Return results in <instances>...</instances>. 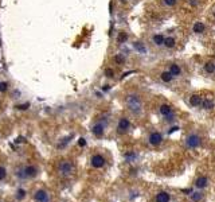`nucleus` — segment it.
I'll list each match as a JSON object with an SVG mask.
<instances>
[{
	"label": "nucleus",
	"mask_w": 215,
	"mask_h": 202,
	"mask_svg": "<svg viewBox=\"0 0 215 202\" xmlns=\"http://www.w3.org/2000/svg\"><path fill=\"white\" fill-rule=\"evenodd\" d=\"M125 104H127V108L132 113H135V115H139V113L143 111L141 98H140V96L136 93H129L128 96L125 97Z\"/></svg>",
	"instance_id": "obj_1"
},
{
	"label": "nucleus",
	"mask_w": 215,
	"mask_h": 202,
	"mask_svg": "<svg viewBox=\"0 0 215 202\" xmlns=\"http://www.w3.org/2000/svg\"><path fill=\"white\" fill-rule=\"evenodd\" d=\"M184 146L190 150L199 148L202 146V136L199 134H196V132H191L184 139Z\"/></svg>",
	"instance_id": "obj_2"
},
{
	"label": "nucleus",
	"mask_w": 215,
	"mask_h": 202,
	"mask_svg": "<svg viewBox=\"0 0 215 202\" xmlns=\"http://www.w3.org/2000/svg\"><path fill=\"white\" fill-rule=\"evenodd\" d=\"M58 171L61 175H63V177H69V175L73 174L74 171V166L71 162L69 160H62L61 163L58 164Z\"/></svg>",
	"instance_id": "obj_3"
},
{
	"label": "nucleus",
	"mask_w": 215,
	"mask_h": 202,
	"mask_svg": "<svg viewBox=\"0 0 215 202\" xmlns=\"http://www.w3.org/2000/svg\"><path fill=\"white\" fill-rule=\"evenodd\" d=\"M159 112H160V115L164 117L165 121H173L175 120V113H173V109L169 106L168 104H161L160 108H159Z\"/></svg>",
	"instance_id": "obj_4"
},
{
	"label": "nucleus",
	"mask_w": 215,
	"mask_h": 202,
	"mask_svg": "<svg viewBox=\"0 0 215 202\" xmlns=\"http://www.w3.org/2000/svg\"><path fill=\"white\" fill-rule=\"evenodd\" d=\"M129 128H131V121H129V119H127V117H121L120 120H118L117 123V134H127V132L129 131Z\"/></svg>",
	"instance_id": "obj_5"
},
{
	"label": "nucleus",
	"mask_w": 215,
	"mask_h": 202,
	"mask_svg": "<svg viewBox=\"0 0 215 202\" xmlns=\"http://www.w3.org/2000/svg\"><path fill=\"white\" fill-rule=\"evenodd\" d=\"M148 143H149L151 146H153V147L160 146L163 143V135L160 134V132H157V131L151 132L149 136H148Z\"/></svg>",
	"instance_id": "obj_6"
},
{
	"label": "nucleus",
	"mask_w": 215,
	"mask_h": 202,
	"mask_svg": "<svg viewBox=\"0 0 215 202\" xmlns=\"http://www.w3.org/2000/svg\"><path fill=\"white\" fill-rule=\"evenodd\" d=\"M105 163H106L105 158H103L102 155H99V154H95V155H93L91 159H90V164L94 168H102L103 166H105Z\"/></svg>",
	"instance_id": "obj_7"
},
{
	"label": "nucleus",
	"mask_w": 215,
	"mask_h": 202,
	"mask_svg": "<svg viewBox=\"0 0 215 202\" xmlns=\"http://www.w3.org/2000/svg\"><path fill=\"white\" fill-rule=\"evenodd\" d=\"M34 200L36 202H50V196L44 189H39L34 194Z\"/></svg>",
	"instance_id": "obj_8"
},
{
	"label": "nucleus",
	"mask_w": 215,
	"mask_h": 202,
	"mask_svg": "<svg viewBox=\"0 0 215 202\" xmlns=\"http://www.w3.org/2000/svg\"><path fill=\"white\" fill-rule=\"evenodd\" d=\"M91 132H93L94 136L97 138H101L103 135V132H105V124L102 123V121H98V123H95L93 127H91Z\"/></svg>",
	"instance_id": "obj_9"
},
{
	"label": "nucleus",
	"mask_w": 215,
	"mask_h": 202,
	"mask_svg": "<svg viewBox=\"0 0 215 202\" xmlns=\"http://www.w3.org/2000/svg\"><path fill=\"white\" fill-rule=\"evenodd\" d=\"M209 178L205 177V175H202V177H198L195 179V187L196 189H199V190H203V189H206L207 186H209Z\"/></svg>",
	"instance_id": "obj_10"
},
{
	"label": "nucleus",
	"mask_w": 215,
	"mask_h": 202,
	"mask_svg": "<svg viewBox=\"0 0 215 202\" xmlns=\"http://www.w3.org/2000/svg\"><path fill=\"white\" fill-rule=\"evenodd\" d=\"M24 172H26V178L32 179V178H35L36 175H38V168H36L35 166H32V164H30V166L24 167Z\"/></svg>",
	"instance_id": "obj_11"
},
{
	"label": "nucleus",
	"mask_w": 215,
	"mask_h": 202,
	"mask_svg": "<svg viewBox=\"0 0 215 202\" xmlns=\"http://www.w3.org/2000/svg\"><path fill=\"white\" fill-rule=\"evenodd\" d=\"M155 201L156 202H169L171 201V196H169L168 192H159L155 197Z\"/></svg>",
	"instance_id": "obj_12"
},
{
	"label": "nucleus",
	"mask_w": 215,
	"mask_h": 202,
	"mask_svg": "<svg viewBox=\"0 0 215 202\" xmlns=\"http://www.w3.org/2000/svg\"><path fill=\"white\" fill-rule=\"evenodd\" d=\"M202 102H203V98L199 96V94H192L190 97V104H191V106H194V108L202 106Z\"/></svg>",
	"instance_id": "obj_13"
},
{
	"label": "nucleus",
	"mask_w": 215,
	"mask_h": 202,
	"mask_svg": "<svg viewBox=\"0 0 215 202\" xmlns=\"http://www.w3.org/2000/svg\"><path fill=\"white\" fill-rule=\"evenodd\" d=\"M164 39H165V36L163 34H155L152 36V42H153L155 46H163L164 45Z\"/></svg>",
	"instance_id": "obj_14"
},
{
	"label": "nucleus",
	"mask_w": 215,
	"mask_h": 202,
	"mask_svg": "<svg viewBox=\"0 0 215 202\" xmlns=\"http://www.w3.org/2000/svg\"><path fill=\"white\" fill-rule=\"evenodd\" d=\"M160 80L163 81V82H165V84H169L173 80V76L171 74V72H169V70H164V72L160 73Z\"/></svg>",
	"instance_id": "obj_15"
},
{
	"label": "nucleus",
	"mask_w": 215,
	"mask_h": 202,
	"mask_svg": "<svg viewBox=\"0 0 215 202\" xmlns=\"http://www.w3.org/2000/svg\"><path fill=\"white\" fill-rule=\"evenodd\" d=\"M169 72H171V74L173 77H179L181 76V68L177 64H171L169 65V69H168Z\"/></svg>",
	"instance_id": "obj_16"
},
{
	"label": "nucleus",
	"mask_w": 215,
	"mask_h": 202,
	"mask_svg": "<svg viewBox=\"0 0 215 202\" xmlns=\"http://www.w3.org/2000/svg\"><path fill=\"white\" fill-rule=\"evenodd\" d=\"M167 49H173V47L176 46V39L173 38V36H165L164 39V45H163Z\"/></svg>",
	"instance_id": "obj_17"
},
{
	"label": "nucleus",
	"mask_w": 215,
	"mask_h": 202,
	"mask_svg": "<svg viewBox=\"0 0 215 202\" xmlns=\"http://www.w3.org/2000/svg\"><path fill=\"white\" fill-rule=\"evenodd\" d=\"M192 30H194L195 34H202V32H205V30H206V24L202 23V22H196L194 24V27H192Z\"/></svg>",
	"instance_id": "obj_18"
},
{
	"label": "nucleus",
	"mask_w": 215,
	"mask_h": 202,
	"mask_svg": "<svg viewBox=\"0 0 215 202\" xmlns=\"http://www.w3.org/2000/svg\"><path fill=\"white\" fill-rule=\"evenodd\" d=\"M202 108L203 109H213V108H215V102L211 100V98H203Z\"/></svg>",
	"instance_id": "obj_19"
},
{
	"label": "nucleus",
	"mask_w": 215,
	"mask_h": 202,
	"mask_svg": "<svg viewBox=\"0 0 215 202\" xmlns=\"http://www.w3.org/2000/svg\"><path fill=\"white\" fill-rule=\"evenodd\" d=\"M203 70H205L207 74H213V73H215V64H213V62H207V64L203 66Z\"/></svg>",
	"instance_id": "obj_20"
},
{
	"label": "nucleus",
	"mask_w": 215,
	"mask_h": 202,
	"mask_svg": "<svg viewBox=\"0 0 215 202\" xmlns=\"http://www.w3.org/2000/svg\"><path fill=\"white\" fill-rule=\"evenodd\" d=\"M125 61H127V57H125V54H116L114 56V62H116L117 65H124Z\"/></svg>",
	"instance_id": "obj_21"
},
{
	"label": "nucleus",
	"mask_w": 215,
	"mask_h": 202,
	"mask_svg": "<svg viewBox=\"0 0 215 202\" xmlns=\"http://www.w3.org/2000/svg\"><path fill=\"white\" fill-rule=\"evenodd\" d=\"M203 200V194L201 192H192L191 193V201L192 202H201Z\"/></svg>",
	"instance_id": "obj_22"
},
{
	"label": "nucleus",
	"mask_w": 215,
	"mask_h": 202,
	"mask_svg": "<svg viewBox=\"0 0 215 202\" xmlns=\"http://www.w3.org/2000/svg\"><path fill=\"white\" fill-rule=\"evenodd\" d=\"M26 196H27V193H26L24 189H18V192H16V200L18 201H23Z\"/></svg>",
	"instance_id": "obj_23"
},
{
	"label": "nucleus",
	"mask_w": 215,
	"mask_h": 202,
	"mask_svg": "<svg viewBox=\"0 0 215 202\" xmlns=\"http://www.w3.org/2000/svg\"><path fill=\"white\" fill-rule=\"evenodd\" d=\"M177 2H179V0H161L163 6H164V7H168V8H171V7L176 6Z\"/></svg>",
	"instance_id": "obj_24"
},
{
	"label": "nucleus",
	"mask_w": 215,
	"mask_h": 202,
	"mask_svg": "<svg viewBox=\"0 0 215 202\" xmlns=\"http://www.w3.org/2000/svg\"><path fill=\"white\" fill-rule=\"evenodd\" d=\"M127 39H128V35H127V32H124V31H121L120 34H118V36H117V42L118 43H124Z\"/></svg>",
	"instance_id": "obj_25"
},
{
	"label": "nucleus",
	"mask_w": 215,
	"mask_h": 202,
	"mask_svg": "<svg viewBox=\"0 0 215 202\" xmlns=\"http://www.w3.org/2000/svg\"><path fill=\"white\" fill-rule=\"evenodd\" d=\"M105 76L108 77V78H113V77H114V70H113V69H110V68H106L105 69Z\"/></svg>",
	"instance_id": "obj_26"
},
{
	"label": "nucleus",
	"mask_w": 215,
	"mask_h": 202,
	"mask_svg": "<svg viewBox=\"0 0 215 202\" xmlns=\"http://www.w3.org/2000/svg\"><path fill=\"white\" fill-rule=\"evenodd\" d=\"M7 177V170L3 166H0V181H4Z\"/></svg>",
	"instance_id": "obj_27"
},
{
	"label": "nucleus",
	"mask_w": 215,
	"mask_h": 202,
	"mask_svg": "<svg viewBox=\"0 0 215 202\" xmlns=\"http://www.w3.org/2000/svg\"><path fill=\"white\" fill-rule=\"evenodd\" d=\"M18 177H19L20 179H27V178H26V172H24V167H23V168H19V170H18Z\"/></svg>",
	"instance_id": "obj_28"
},
{
	"label": "nucleus",
	"mask_w": 215,
	"mask_h": 202,
	"mask_svg": "<svg viewBox=\"0 0 215 202\" xmlns=\"http://www.w3.org/2000/svg\"><path fill=\"white\" fill-rule=\"evenodd\" d=\"M28 106H30V104H28V102H26V104H23V105H18L16 108H18V109H20V111H26V109H27Z\"/></svg>",
	"instance_id": "obj_29"
},
{
	"label": "nucleus",
	"mask_w": 215,
	"mask_h": 202,
	"mask_svg": "<svg viewBox=\"0 0 215 202\" xmlns=\"http://www.w3.org/2000/svg\"><path fill=\"white\" fill-rule=\"evenodd\" d=\"M7 82H0V92H6L7 90Z\"/></svg>",
	"instance_id": "obj_30"
},
{
	"label": "nucleus",
	"mask_w": 215,
	"mask_h": 202,
	"mask_svg": "<svg viewBox=\"0 0 215 202\" xmlns=\"http://www.w3.org/2000/svg\"><path fill=\"white\" fill-rule=\"evenodd\" d=\"M78 144L81 146V147H83V146H86V140H85L83 138H81L79 139V142H78Z\"/></svg>",
	"instance_id": "obj_31"
},
{
	"label": "nucleus",
	"mask_w": 215,
	"mask_h": 202,
	"mask_svg": "<svg viewBox=\"0 0 215 202\" xmlns=\"http://www.w3.org/2000/svg\"><path fill=\"white\" fill-rule=\"evenodd\" d=\"M190 4L192 6V7H196L199 4V0H190Z\"/></svg>",
	"instance_id": "obj_32"
},
{
	"label": "nucleus",
	"mask_w": 215,
	"mask_h": 202,
	"mask_svg": "<svg viewBox=\"0 0 215 202\" xmlns=\"http://www.w3.org/2000/svg\"><path fill=\"white\" fill-rule=\"evenodd\" d=\"M24 142H26V139L23 136H19V138L16 139V143H24Z\"/></svg>",
	"instance_id": "obj_33"
},
{
	"label": "nucleus",
	"mask_w": 215,
	"mask_h": 202,
	"mask_svg": "<svg viewBox=\"0 0 215 202\" xmlns=\"http://www.w3.org/2000/svg\"><path fill=\"white\" fill-rule=\"evenodd\" d=\"M121 2H122V3H125V2H127V0H121Z\"/></svg>",
	"instance_id": "obj_34"
}]
</instances>
